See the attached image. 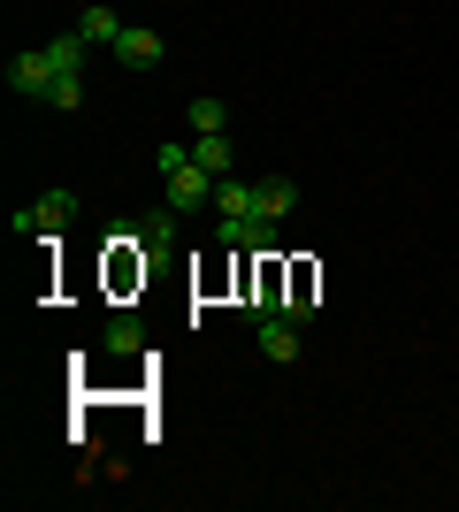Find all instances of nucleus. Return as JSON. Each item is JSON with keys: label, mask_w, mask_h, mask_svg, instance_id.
Returning a JSON list of instances; mask_svg holds the SVG:
<instances>
[{"label": "nucleus", "mask_w": 459, "mask_h": 512, "mask_svg": "<svg viewBox=\"0 0 459 512\" xmlns=\"http://www.w3.org/2000/svg\"><path fill=\"white\" fill-rule=\"evenodd\" d=\"M169 192H161V207H176V214H199V207H215V176L199 169V161H184L176 176H161Z\"/></svg>", "instance_id": "1"}, {"label": "nucleus", "mask_w": 459, "mask_h": 512, "mask_svg": "<svg viewBox=\"0 0 459 512\" xmlns=\"http://www.w3.org/2000/svg\"><path fill=\"white\" fill-rule=\"evenodd\" d=\"M69 207H77V199H69L62 184H54V192H39L31 207H16V237H54V230L69 222Z\"/></svg>", "instance_id": "2"}, {"label": "nucleus", "mask_w": 459, "mask_h": 512, "mask_svg": "<svg viewBox=\"0 0 459 512\" xmlns=\"http://www.w3.org/2000/svg\"><path fill=\"white\" fill-rule=\"evenodd\" d=\"M115 62H123V69H161V62H169V46H161V31H146V23H123Z\"/></svg>", "instance_id": "3"}, {"label": "nucleus", "mask_w": 459, "mask_h": 512, "mask_svg": "<svg viewBox=\"0 0 459 512\" xmlns=\"http://www.w3.org/2000/svg\"><path fill=\"white\" fill-rule=\"evenodd\" d=\"M8 92H23V100H46V92H54V62H46V46L8 62Z\"/></svg>", "instance_id": "4"}, {"label": "nucleus", "mask_w": 459, "mask_h": 512, "mask_svg": "<svg viewBox=\"0 0 459 512\" xmlns=\"http://www.w3.org/2000/svg\"><path fill=\"white\" fill-rule=\"evenodd\" d=\"M192 161L215 176V184H222V176H238V146H230V130H207V138H192Z\"/></svg>", "instance_id": "5"}, {"label": "nucleus", "mask_w": 459, "mask_h": 512, "mask_svg": "<svg viewBox=\"0 0 459 512\" xmlns=\"http://www.w3.org/2000/svg\"><path fill=\"white\" fill-rule=\"evenodd\" d=\"M253 329H261V352H268L276 367L299 360V321H291V314H268V321H253Z\"/></svg>", "instance_id": "6"}, {"label": "nucleus", "mask_w": 459, "mask_h": 512, "mask_svg": "<svg viewBox=\"0 0 459 512\" xmlns=\"http://www.w3.org/2000/svg\"><path fill=\"white\" fill-rule=\"evenodd\" d=\"M291 207H299V184H291V176H261V192H253V214H261V222H284Z\"/></svg>", "instance_id": "7"}, {"label": "nucleus", "mask_w": 459, "mask_h": 512, "mask_svg": "<svg viewBox=\"0 0 459 512\" xmlns=\"http://www.w3.org/2000/svg\"><path fill=\"white\" fill-rule=\"evenodd\" d=\"M77 31H85V39H92V46H108V54H115V39H123V16H115L108 0H92L85 16H77Z\"/></svg>", "instance_id": "8"}, {"label": "nucleus", "mask_w": 459, "mask_h": 512, "mask_svg": "<svg viewBox=\"0 0 459 512\" xmlns=\"http://www.w3.org/2000/svg\"><path fill=\"white\" fill-rule=\"evenodd\" d=\"M184 123H192V138H207V130H230V107H222L215 92H192V107H184Z\"/></svg>", "instance_id": "9"}, {"label": "nucleus", "mask_w": 459, "mask_h": 512, "mask_svg": "<svg viewBox=\"0 0 459 512\" xmlns=\"http://www.w3.org/2000/svg\"><path fill=\"white\" fill-rule=\"evenodd\" d=\"M253 192H261V184H238V176H222V184H215V214H253Z\"/></svg>", "instance_id": "10"}, {"label": "nucleus", "mask_w": 459, "mask_h": 512, "mask_svg": "<svg viewBox=\"0 0 459 512\" xmlns=\"http://www.w3.org/2000/svg\"><path fill=\"white\" fill-rule=\"evenodd\" d=\"M115 352V360H131V352H146V329H138V321H108V337H100Z\"/></svg>", "instance_id": "11"}, {"label": "nucleus", "mask_w": 459, "mask_h": 512, "mask_svg": "<svg viewBox=\"0 0 459 512\" xmlns=\"http://www.w3.org/2000/svg\"><path fill=\"white\" fill-rule=\"evenodd\" d=\"M176 230H184V214L161 207V214H146V230H138V237H146V245H176Z\"/></svg>", "instance_id": "12"}, {"label": "nucleus", "mask_w": 459, "mask_h": 512, "mask_svg": "<svg viewBox=\"0 0 459 512\" xmlns=\"http://www.w3.org/2000/svg\"><path fill=\"white\" fill-rule=\"evenodd\" d=\"M184 161H192V146H184V138H161V146H153V176H176Z\"/></svg>", "instance_id": "13"}, {"label": "nucleus", "mask_w": 459, "mask_h": 512, "mask_svg": "<svg viewBox=\"0 0 459 512\" xmlns=\"http://www.w3.org/2000/svg\"><path fill=\"white\" fill-rule=\"evenodd\" d=\"M46 107H62V115H69V107H85V77H54V92H46Z\"/></svg>", "instance_id": "14"}]
</instances>
